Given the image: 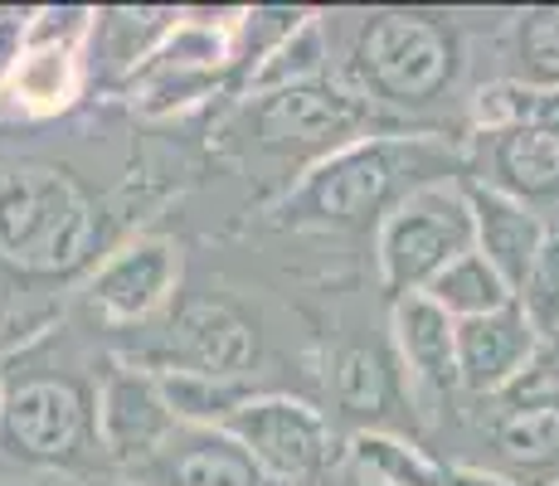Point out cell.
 <instances>
[{
  "label": "cell",
  "mask_w": 559,
  "mask_h": 486,
  "mask_svg": "<svg viewBox=\"0 0 559 486\" xmlns=\"http://www.w3.org/2000/svg\"><path fill=\"white\" fill-rule=\"evenodd\" d=\"M438 180H462V156L448 151V142L400 132L365 137V142H350L307 166L273 204V224L356 234L380 224L404 194H414L418 186H438Z\"/></svg>",
  "instance_id": "obj_1"
},
{
  "label": "cell",
  "mask_w": 559,
  "mask_h": 486,
  "mask_svg": "<svg viewBox=\"0 0 559 486\" xmlns=\"http://www.w3.org/2000/svg\"><path fill=\"white\" fill-rule=\"evenodd\" d=\"M103 239L98 200L53 161H0V263L20 277H69Z\"/></svg>",
  "instance_id": "obj_2"
},
{
  "label": "cell",
  "mask_w": 559,
  "mask_h": 486,
  "mask_svg": "<svg viewBox=\"0 0 559 486\" xmlns=\"http://www.w3.org/2000/svg\"><path fill=\"white\" fill-rule=\"evenodd\" d=\"M462 79V35L428 10H370L346 59V88L365 103L418 112Z\"/></svg>",
  "instance_id": "obj_3"
},
{
  "label": "cell",
  "mask_w": 559,
  "mask_h": 486,
  "mask_svg": "<svg viewBox=\"0 0 559 486\" xmlns=\"http://www.w3.org/2000/svg\"><path fill=\"white\" fill-rule=\"evenodd\" d=\"M249 137L258 151L267 156H302L307 166H317L331 151L365 142V137H384L390 122L374 103H365L356 88L336 79H317V83H297V88H277V93H253L249 107Z\"/></svg>",
  "instance_id": "obj_4"
},
{
  "label": "cell",
  "mask_w": 559,
  "mask_h": 486,
  "mask_svg": "<svg viewBox=\"0 0 559 486\" xmlns=\"http://www.w3.org/2000/svg\"><path fill=\"white\" fill-rule=\"evenodd\" d=\"M462 253H472V210L462 180L418 186L384 214L374 234V263L390 301L418 297Z\"/></svg>",
  "instance_id": "obj_5"
},
{
  "label": "cell",
  "mask_w": 559,
  "mask_h": 486,
  "mask_svg": "<svg viewBox=\"0 0 559 486\" xmlns=\"http://www.w3.org/2000/svg\"><path fill=\"white\" fill-rule=\"evenodd\" d=\"M239 10H180L176 29L156 45V54L122 83V97L142 107L146 117H166L180 107H195L234 83L229 35Z\"/></svg>",
  "instance_id": "obj_6"
},
{
  "label": "cell",
  "mask_w": 559,
  "mask_h": 486,
  "mask_svg": "<svg viewBox=\"0 0 559 486\" xmlns=\"http://www.w3.org/2000/svg\"><path fill=\"white\" fill-rule=\"evenodd\" d=\"M219 428L283 486H321L341 458L326 414L293 394H249Z\"/></svg>",
  "instance_id": "obj_7"
},
{
  "label": "cell",
  "mask_w": 559,
  "mask_h": 486,
  "mask_svg": "<svg viewBox=\"0 0 559 486\" xmlns=\"http://www.w3.org/2000/svg\"><path fill=\"white\" fill-rule=\"evenodd\" d=\"M0 448L39 467H69L93 442V389L69 375H35L5 384L0 399Z\"/></svg>",
  "instance_id": "obj_8"
},
{
  "label": "cell",
  "mask_w": 559,
  "mask_h": 486,
  "mask_svg": "<svg viewBox=\"0 0 559 486\" xmlns=\"http://www.w3.org/2000/svg\"><path fill=\"white\" fill-rule=\"evenodd\" d=\"M180 287V244L142 234V239L122 244L93 268L83 301L103 327H136L152 321Z\"/></svg>",
  "instance_id": "obj_9"
},
{
  "label": "cell",
  "mask_w": 559,
  "mask_h": 486,
  "mask_svg": "<svg viewBox=\"0 0 559 486\" xmlns=\"http://www.w3.org/2000/svg\"><path fill=\"white\" fill-rule=\"evenodd\" d=\"M176 428L180 424L160 399L156 370L146 365H112L93 389V442L117 467H142Z\"/></svg>",
  "instance_id": "obj_10"
},
{
  "label": "cell",
  "mask_w": 559,
  "mask_h": 486,
  "mask_svg": "<svg viewBox=\"0 0 559 486\" xmlns=\"http://www.w3.org/2000/svg\"><path fill=\"white\" fill-rule=\"evenodd\" d=\"M462 180L507 194L545 220L550 210H559V142L535 122L507 127V132H477L462 156Z\"/></svg>",
  "instance_id": "obj_11"
},
{
  "label": "cell",
  "mask_w": 559,
  "mask_h": 486,
  "mask_svg": "<svg viewBox=\"0 0 559 486\" xmlns=\"http://www.w3.org/2000/svg\"><path fill=\"white\" fill-rule=\"evenodd\" d=\"M258 355L253 321L243 311H234L229 301H186L176 307L166 331V360L156 370H190L210 375V380H243Z\"/></svg>",
  "instance_id": "obj_12"
},
{
  "label": "cell",
  "mask_w": 559,
  "mask_h": 486,
  "mask_svg": "<svg viewBox=\"0 0 559 486\" xmlns=\"http://www.w3.org/2000/svg\"><path fill=\"white\" fill-rule=\"evenodd\" d=\"M453 341H457V389H467L477 399H497L501 389H511L545 355V341L535 336V327L515 307V297L507 307L487 311V317L457 321Z\"/></svg>",
  "instance_id": "obj_13"
},
{
  "label": "cell",
  "mask_w": 559,
  "mask_h": 486,
  "mask_svg": "<svg viewBox=\"0 0 559 486\" xmlns=\"http://www.w3.org/2000/svg\"><path fill=\"white\" fill-rule=\"evenodd\" d=\"M127 477H132V486H283L224 428H176Z\"/></svg>",
  "instance_id": "obj_14"
},
{
  "label": "cell",
  "mask_w": 559,
  "mask_h": 486,
  "mask_svg": "<svg viewBox=\"0 0 559 486\" xmlns=\"http://www.w3.org/2000/svg\"><path fill=\"white\" fill-rule=\"evenodd\" d=\"M88 88L83 73V39H39L25 29V49L10 63L0 103L10 117H59Z\"/></svg>",
  "instance_id": "obj_15"
},
{
  "label": "cell",
  "mask_w": 559,
  "mask_h": 486,
  "mask_svg": "<svg viewBox=\"0 0 559 486\" xmlns=\"http://www.w3.org/2000/svg\"><path fill=\"white\" fill-rule=\"evenodd\" d=\"M180 10L176 5H117V10H93L88 39H83V73L98 83L122 88L136 69L156 54L160 39L176 29Z\"/></svg>",
  "instance_id": "obj_16"
},
{
  "label": "cell",
  "mask_w": 559,
  "mask_h": 486,
  "mask_svg": "<svg viewBox=\"0 0 559 486\" xmlns=\"http://www.w3.org/2000/svg\"><path fill=\"white\" fill-rule=\"evenodd\" d=\"M462 194H467L472 210V253L487 258L515 297L525 268H531V258L540 253L545 234H550V220H540L535 210H525V204H515L487 186H472V180H462Z\"/></svg>",
  "instance_id": "obj_17"
},
{
  "label": "cell",
  "mask_w": 559,
  "mask_h": 486,
  "mask_svg": "<svg viewBox=\"0 0 559 486\" xmlns=\"http://www.w3.org/2000/svg\"><path fill=\"white\" fill-rule=\"evenodd\" d=\"M453 317L418 297L390 301V331H394V351H400V370L414 375L424 389L433 394H457V341H453Z\"/></svg>",
  "instance_id": "obj_18"
},
{
  "label": "cell",
  "mask_w": 559,
  "mask_h": 486,
  "mask_svg": "<svg viewBox=\"0 0 559 486\" xmlns=\"http://www.w3.org/2000/svg\"><path fill=\"white\" fill-rule=\"evenodd\" d=\"M400 360L380 351V345H346L331 360V394L336 408L360 428H384L404 404Z\"/></svg>",
  "instance_id": "obj_19"
},
{
  "label": "cell",
  "mask_w": 559,
  "mask_h": 486,
  "mask_svg": "<svg viewBox=\"0 0 559 486\" xmlns=\"http://www.w3.org/2000/svg\"><path fill=\"white\" fill-rule=\"evenodd\" d=\"M341 462L360 486H438L443 462H433L418 442H408L390 428H356L341 448Z\"/></svg>",
  "instance_id": "obj_20"
},
{
  "label": "cell",
  "mask_w": 559,
  "mask_h": 486,
  "mask_svg": "<svg viewBox=\"0 0 559 486\" xmlns=\"http://www.w3.org/2000/svg\"><path fill=\"white\" fill-rule=\"evenodd\" d=\"M424 297L433 301L443 317L453 321H472V317H487V311L507 307L511 287L497 277V268L487 263L481 253H462L457 263H448L433 283L424 287Z\"/></svg>",
  "instance_id": "obj_21"
},
{
  "label": "cell",
  "mask_w": 559,
  "mask_h": 486,
  "mask_svg": "<svg viewBox=\"0 0 559 486\" xmlns=\"http://www.w3.org/2000/svg\"><path fill=\"white\" fill-rule=\"evenodd\" d=\"M156 384L180 428H219L249 399L243 380H210V375L190 370H156Z\"/></svg>",
  "instance_id": "obj_22"
},
{
  "label": "cell",
  "mask_w": 559,
  "mask_h": 486,
  "mask_svg": "<svg viewBox=\"0 0 559 486\" xmlns=\"http://www.w3.org/2000/svg\"><path fill=\"white\" fill-rule=\"evenodd\" d=\"M311 20V10H293V5H253L239 10L234 20V35H229V69H234V88H243V79L267 59L277 45L297 35Z\"/></svg>",
  "instance_id": "obj_23"
},
{
  "label": "cell",
  "mask_w": 559,
  "mask_h": 486,
  "mask_svg": "<svg viewBox=\"0 0 559 486\" xmlns=\"http://www.w3.org/2000/svg\"><path fill=\"white\" fill-rule=\"evenodd\" d=\"M326 79V39H321V20L311 15L287 45H277L263 63L243 79V93H277V88H297V83H317Z\"/></svg>",
  "instance_id": "obj_24"
},
{
  "label": "cell",
  "mask_w": 559,
  "mask_h": 486,
  "mask_svg": "<svg viewBox=\"0 0 559 486\" xmlns=\"http://www.w3.org/2000/svg\"><path fill=\"white\" fill-rule=\"evenodd\" d=\"M525 88H559V5H535L515 20V73Z\"/></svg>",
  "instance_id": "obj_25"
},
{
  "label": "cell",
  "mask_w": 559,
  "mask_h": 486,
  "mask_svg": "<svg viewBox=\"0 0 559 486\" xmlns=\"http://www.w3.org/2000/svg\"><path fill=\"white\" fill-rule=\"evenodd\" d=\"M515 307L525 311V321L535 327V336L545 345L559 341V229L550 224L540 253L531 258L521 287H515Z\"/></svg>",
  "instance_id": "obj_26"
},
{
  "label": "cell",
  "mask_w": 559,
  "mask_h": 486,
  "mask_svg": "<svg viewBox=\"0 0 559 486\" xmlns=\"http://www.w3.org/2000/svg\"><path fill=\"white\" fill-rule=\"evenodd\" d=\"M535 107H540L535 88H525L521 79H497L472 97V122H477V132H507V127L535 122Z\"/></svg>",
  "instance_id": "obj_27"
},
{
  "label": "cell",
  "mask_w": 559,
  "mask_h": 486,
  "mask_svg": "<svg viewBox=\"0 0 559 486\" xmlns=\"http://www.w3.org/2000/svg\"><path fill=\"white\" fill-rule=\"evenodd\" d=\"M25 29H29V10H0V88H5L10 63L25 49Z\"/></svg>",
  "instance_id": "obj_28"
},
{
  "label": "cell",
  "mask_w": 559,
  "mask_h": 486,
  "mask_svg": "<svg viewBox=\"0 0 559 486\" xmlns=\"http://www.w3.org/2000/svg\"><path fill=\"white\" fill-rule=\"evenodd\" d=\"M438 486H521L515 477H501V472H487V467H443V482Z\"/></svg>",
  "instance_id": "obj_29"
},
{
  "label": "cell",
  "mask_w": 559,
  "mask_h": 486,
  "mask_svg": "<svg viewBox=\"0 0 559 486\" xmlns=\"http://www.w3.org/2000/svg\"><path fill=\"white\" fill-rule=\"evenodd\" d=\"M535 127H545V132L559 142V88L555 93H540V107H535Z\"/></svg>",
  "instance_id": "obj_30"
},
{
  "label": "cell",
  "mask_w": 559,
  "mask_h": 486,
  "mask_svg": "<svg viewBox=\"0 0 559 486\" xmlns=\"http://www.w3.org/2000/svg\"><path fill=\"white\" fill-rule=\"evenodd\" d=\"M0 399H5V380H0Z\"/></svg>",
  "instance_id": "obj_31"
},
{
  "label": "cell",
  "mask_w": 559,
  "mask_h": 486,
  "mask_svg": "<svg viewBox=\"0 0 559 486\" xmlns=\"http://www.w3.org/2000/svg\"><path fill=\"white\" fill-rule=\"evenodd\" d=\"M356 486H360V482H356Z\"/></svg>",
  "instance_id": "obj_32"
}]
</instances>
